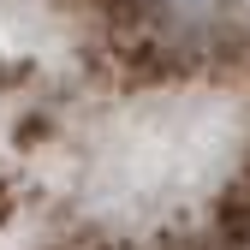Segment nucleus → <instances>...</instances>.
<instances>
[{"instance_id":"obj_1","label":"nucleus","mask_w":250,"mask_h":250,"mask_svg":"<svg viewBox=\"0 0 250 250\" xmlns=\"http://www.w3.org/2000/svg\"><path fill=\"white\" fill-rule=\"evenodd\" d=\"M0 250H250L232 0H0Z\"/></svg>"}]
</instances>
